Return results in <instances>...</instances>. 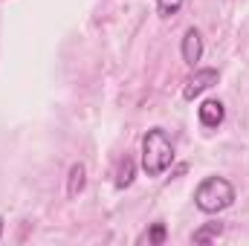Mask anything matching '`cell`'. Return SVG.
I'll use <instances>...</instances> for the list:
<instances>
[{"label":"cell","mask_w":249,"mask_h":246,"mask_svg":"<svg viewBox=\"0 0 249 246\" xmlns=\"http://www.w3.org/2000/svg\"><path fill=\"white\" fill-rule=\"evenodd\" d=\"M174 162V145L162 127H151L142 136V171L148 177H162Z\"/></svg>","instance_id":"cell-1"},{"label":"cell","mask_w":249,"mask_h":246,"mask_svg":"<svg viewBox=\"0 0 249 246\" xmlns=\"http://www.w3.org/2000/svg\"><path fill=\"white\" fill-rule=\"evenodd\" d=\"M194 203H197L200 211L217 214V211H223V209H229L235 203V188L223 177H206L194 191Z\"/></svg>","instance_id":"cell-2"},{"label":"cell","mask_w":249,"mask_h":246,"mask_svg":"<svg viewBox=\"0 0 249 246\" xmlns=\"http://www.w3.org/2000/svg\"><path fill=\"white\" fill-rule=\"evenodd\" d=\"M217 78H220V72L214 70V67H206V70H197L191 78L186 81V87H183V99L191 102V99H197L200 93H206L209 87H214L217 84Z\"/></svg>","instance_id":"cell-3"},{"label":"cell","mask_w":249,"mask_h":246,"mask_svg":"<svg viewBox=\"0 0 249 246\" xmlns=\"http://www.w3.org/2000/svg\"><path fill=\"white\" fill-rule=\"evenodd\" d=\"M197 119L203 127H220L223 119H226V107L220 99H206L200 107H197Z\"/></svg>","instance_id":"cell-4"},{"label":"cell","mask_w":249,"mask_h":246,"mask_svg":"<svg viewBox=\"0 0 249 246\" xmlns=\"http://www.w3.org/2000/svg\"><path fill=\"white\" fill-rule=\"evenodd\" d=\"M180 53H183V61L186 64H194L203 58V35H200V29H186V35H183V44H180Z\"/></svg>","instance_id":"cell-5"},{"label":"cell","mask_w":249,"mask_h":246,"mask_svg":"<svg viewBox=\"0 0 249 246\" xmlns=\"http://www.w3.org/2000/svg\"><path fill=\"white\" fill-rule=\"evenodd\" d=\"M84 183H87V168H84L81 162H75V165L70 168V177H67V194H70V197H78V194L84 191Z\"/></svg>","instance_id":"cell-6"},{"label":"cell","mask_w":249,"mask_h":246,"mask_svg":"<svg viewBox=\"0 0 249 246\" xmlns=\"http://www.w3.org/2000/svg\"><path fill=\"white\" fill-rule=\"evenodd\" d=\"M133 174H136V162H133V157L124 154V159L119 162V171H116V188H127L133 183Z\"/></svg>","instance_id":"cell-7"},{"label":"cell","mask_w":249,"mask_h":246,"mask_svg":"<svg viewBox=\"0 0 249 246\" xmlns=\"http://www.w3.org/2000/svg\"><path fill=\"white\" fill-rule=\"evenodd\" d=\"M220 232H223V226H220V223H209V226H203V229H197V232H194V244H209V241H214Z\"/></svg>","instance_id":"cell-8"},{"label":"cell","mask_w":249,"mask_h":246,"mask_svg":"<svg viewBox=\"0 0 249 246\" xmlns=\"http://www.w3.org/2000/svg\"><path fill=\"white\" fill-rule=\"evenodd\" d=\"M183 9V0H157V12L160 18H174Z\"/></svg>","instance_id":"cell-9"},{"label":"cell","mask_w":249,"mask_h":246,"mask_svg":"<svg viewBox=\"0 0 249 246\" xmlns=\"http://www.w3.org/2000/svg\"><path fill=\"white\" fill-rule=\"evenodd\" d=\"M142 241H148V244H162V241H165V226H162V223H154V226L142 235Z\"/></svg>","instance_id":"cell-10"},{"label":"cell","mask_w":249,"mask_h":246,"mask_svg":"<svg viewBox=\"0 0 249 246\" xmlns=\"http://www.w3.org/2000/svg\"><path fill=\"white\" fill-rule=\"evenodd\" d=\"M0 235H3V217H0Z\"/></svg>","instance_id":"cell-11"}]
</instances>
